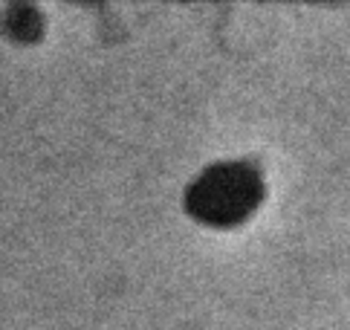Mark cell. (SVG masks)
<instances>
[{"label":"cell","instance_id":"obj_1","mask_svg":"<svg viewBox=\"0 0 350 330\" xmlns=\"http://www.w3.org/2000/svg\"><path fill=\"white\" fill-rule=\"evenodd\" d=\"M255 200H258L255 177L243 168H234V165H223V168L208 171L194 186L191 206L206 220L229 223V220L243 218L255 206Z\"/></svg>","mask_w":350,"mask_h":330}]
</instances>
